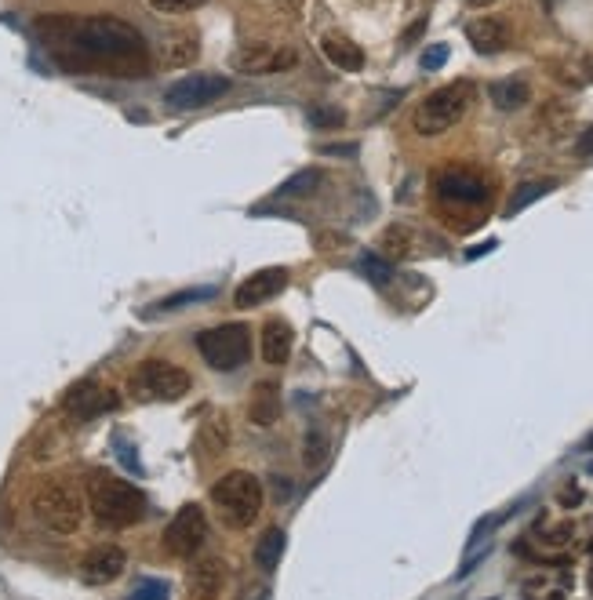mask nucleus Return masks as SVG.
I'll return each instance as SVG.
<instances>
[{"mask_svg": "<svg viewBox=\"0 0 593 600\" xmlns=\"http://www.w3.org/2000/svg\"><path fill=\"white\" fill-rule=\"evenodd\" d=\"M37 37L70 73H113V77H146L150 51L135 26L121 19H70L44 15L37 19Z\"/></svg>", "mask_w": 593, "mask_h": 600, "instance_id": "1", "label": "nucleus"}, {"mask_svg": "<svg viewBox=\"0 0 593 600\" xmlns=\"http://www.w3.org/2000/svg\"><path fill=\"white\" fill-rule=\"evenodd\" d=\"M88 506L102 528H131L146 517V495L113 473H91Z\"/></svg>", "mask_w": 593, "mask_h": 600, "instance_id": "2", "label": "nucleus"}, {"mask_svg": "<svg viewBox=\"0 0 593 600\" xmlns=\"http://www.w3.org/2000/svg\"><path fill=\"white\" fill-rule=\"evenodd\" d=\"M262 484L259 477H252L248 470H230L226 477L219 480L212 488V502L215 510H219L222 524H230V528H252L255 520L262 513Z\"/></svg>", "mask_w": 593, "mask_h": 600, "instance_id": "3", "label": "nucleus"}, {"mask_svg": "<svg viewBox=\"0 0 593 600\" xmlns=\"http://www.w3.org/2000/svg\"><path fill=\"white\" fill-rule=\"evenodd\" d=\"M33 517L41 520L51 535H73L84 520V495L73 480H48L33 499Z\"/></svg>", "mask_w": 593, "mask_h": 600, "instance_id": "4", "label": "nucleus"}, {"mask_svg": "<svg viewBox=\"0 0 593 600\" xmlns=\"http://www.w3.org/2000/svg\"><path fill=\"white\" fill-rule=\"evenodd\" d=\"M470 99H473L470 80H455V84L437 88L433 95H426V99L419 102V110H415L412 117L415 131H419V135H441V131L455 128V124L463 120Z\"/></svg>", "mask_w": 593, "mask_h": 600, "instance_id": "5", "label": "nucleus"}, {"mask_svg": "<svg viewBox=\"0 0 593 600\" xmlns=\"http://www.w3.org/2000/svg\"><path fill=\"white\" fill-rule=\"evenodd\" d=\"M197 350L201 357L219 371H237L244 360L252 357V335L244 324H219L197 335Z\"/></svg>", "mask_w": 593, "mask_h": 600, "instance_id": "6", "label": "nucleus"}, {"mask_svg": "<svg viewBox=\"0 0 593 600\" xmlns=\"http://www.w3.org/2000/svg\"><path fill=\"white\" fill-rule=\"evenodd\" d=\"M131 390H135L139 400H164V404H171V400H182L190 393V375L179 364H171V360L153 357L135 371Z\"/></svg>", "mask_w": 593, "mask_h": 600, "instance_id": "7", "label": "nucleus"}, {"mask_svg": "<svg viewBox=\"0 0 593 600\" xmlns=\"http://www.w3.org/2000/svg\"><path fill=\"white\" fill-rule=\"evenodd\" d=\"M226 91H230V80L219 77V73H193V77L175 80V84L164 91V99H168V106H175V110H204V106L219 102Z\"/></svg>", "mask_w": 593, "mask_h": 600, "instance_id": "8", "label": "nucleus"}, {"mask_svg": "<svg viewBox=\"0 0 593 600\" xmlns=\"http://www.w3.org/2000/svg\"><path fill=\"white\" fill-rule=\"evenodd\" d=\"M204 539H208V517H204L201 506H182L175 517H171V524L164 528V550L171 553V557H193V553L201 550Z\"/></svg>", "mask_w": 593, "mask_h": 600, "instance_id": "9", "label": "nucleus"}, {"mask_svg": "<svg viewBox=\"0 0 593 600\" xmlns=\"http://www.w3.org/2000/svg\"><path fill=\"white\" fill-rule=\"evenodd\" d=\"M62 408H66L70 419L91 422V419H99V415L117 408V393L106 390V386L95 379H84V382H77V386H70V393L62 400Z\"/></svg>", "mask_w": 593, "mask_h": 600, "instance_id": "10", "label": "nucleus"}, {"mask_svg": "<svg viewBox=\"0 0 593 600\" xmlns=\"http://www.w3.org/2000/svg\"><path fill=\"white\" fill-rule=\"evenodd\" d=\"M124 564H128V557H124L121 546H113V542H102V546H95V550L84 553L81 579L88 582V586H106V582L121 579Z\"/></svg>", "mask_w": 593, "mask_h": 600, "instance_id": "11", "label": "nucleus"}, {"mask_svg": "<svg viewBox=\"0 0 593 600\" xmlns=\"http://www.w3.org/2000/svg\"><path fill=\"white\" fill-rule=\"evenodd\" d=\"M437 197H441L444 204H484V200H488V186H484V179L473 175V171L448 168L441 171V179H437Z\"/></svg>", "mask_w": 593, "mask_h": 600, "instance_id": "12", "label": "nucleus"}, {"mask_svg": "<svg viewBox=\"0 0 593 600\" xmlns=\"http://www.w3.org/2000/svg\"><path fill=\"white\" fill-rule=\"evenodd\" d=\"M288 288V270L284 266H270V270H259L252 277L244 280L233 302L241 306V310H252V306H262V302H270L273 295H281Z\"/></svg>", "mask_w": 593, "mask_h": 600, "instance_id": "13", "label": "nucleus"}, {"mask_svg": "<svg viewBox=\"0 0 593 600\" xmlns=\"http://www.w3.org/2000/svg\"><path fill=\"white\" fill-rule=\"evenodd\" d=\"M226 590V564L219 557L197 560L186 575V600H222Z\"/></svg>", "mask_w": 593, "mask_h": 600, "instance_id": "14", "label": "nucleus"}, {"mask_svg": "<svg viewBox=\"0 0 593 600\" xmlns=\"http://www.w3.org/2000/svg\"><path fill=\"white\" fill-rule=\"evenodd\" d=\"M466 40L473 44L477 55H499V51L510 48V26L503 19H495V15H484V19H473L466 26Z\"/></svg>", "mask_w": 593, "mask_h": 600, "instance_id": "15", "label": "nucleus"}, {"mask_svg": "<svg viewBox=\"0 0 593 600\" xmlns=\"http://www.w3.org/2000/svg\"><path fill=\"white\" fill-rule=\"evenodd\" d=\"M292 346H295V331L288 320L273 317L262 324V360L266 364H284V360L292 357Z\"/></svg>", "mask_w": 593, "mask_h": 600, "instance_id": "16", "label": "nucleus"}, {"mask_svg": "<svg viewBox=\"0 0 593 600\" xmlns=\"http://www.w3.org/2000/svg\"><path fill=\"white\" fill-rule=\"evenodd\" d=\"M248 419L255 426H273V422L281 419V386L273 379L259 382L252 390V397H248Z\"/></svg>", "mask_w": 593, "mask_h": 600, "instance_id": "17", "label": "nucleus"}, {"mask_svg": "<svg viewBox=\"0 0 593 600\" xmlns=\"http://www.w3.org/2000/svg\"><path fill=\"white\" fill-rule=\"evenodd\" d=\"M295 62H299V55H295L292 48H284V51H248V55H241V70L244 73H255V77H262V73H284V70H292Z\"/></svg>", "mask_w": 593, "mask_h": 600, "instance_id": "18", "label": "nucleus"}, {"mask_svg": "<svg viewBox=\"0 0 593 600\" xmlns=\"http://www.w3.org/2000/svg\"><path fill=\"white\" fill-rule=\"evenodd\" d=\"M321 48H324V55H328V62H332V66H339V70H346V73L364 70V51L357 48L350 37L328 33V37L321 40Z\"/></svg>", "mask_w": 593, "mask_h": 600, "instance_id": "19", "label": "nucleus"}, {"mask_svg": "<svg viewBox=\"0 0 593 600\" xmlns=\"http://www.w3.org/2000/svg\"><path fill=\"white\" fill-rule=\"evenodd\" d=\"M284 550H288V535H284L281 528H266L259 535V542H255V564H259V571H277V564H281Z\"/></svg>", "mask_w": 593, "mask_h": 600, "instance_id": "20", "label": "nucleus"}, {"mask_svg": "<svg viewBox=\"0 0 593 600\" xmlns=\"http://www.w3.org/2000/svg\"><path fill=\"white\" fill-rule=\"evenodd\" d=\"M488 95H492L495 110H503V113H513V110H521L524 102L532 99V91H528V84H524L521 77H506V80H495L492 88H488Z\"/></svg>", "mask_w": 593, "mask_h": 600, "instance_id": "21", "label": "nucleus"}, {"mask_svg": "<svg viewBox=\"0 0 593 600\" xmlns=\"http://www.w3.org/2000/svg\"><path fill=\"white\" fill-rule=\"evenodd\" d=\"M557 190V182L553 179H535V182H524V186H517L513 190V197H510V204H506V215H521L528 204H535L539 197H546V193H553Z\"/></svg>", "mask_w": 593, "mask_h": 600, "instance_id": "22", "label": "nucleus"}, {"mask_svg": "<svg viewBox=\"0 0 593 600\" xmlns=\"http://www.w3.org/2000/svg\"><path fill=\"white\" fill-rule=\"evenodd\" d=\"M230 444V426L226 419H208L201 430V448H204V459H219L222 451Z\"/></svg>", "mask_w": 593, "mask_h": 600, "instance_id": "23", "label": "nucleus"}, {"mask_svg": "<svg viewBox=\"0 0 593 600\" xmlns=\"http://www.w3.org/2000/svg\"><path fill=\"white\" fill-rule=\"evenodd\" d=\"M201 299H215V288H186V291H175L168 299H161L153 306L150 313H168V310H179V306H190V302H201Z\"/></svg>", "mask_w": 593, "mask_h": 600, "instance_id": "24", "label": "nucleus"}, {"mask_svg": "<svg viewBox=\"0 0 593 600\" xmlns=\"http://www.w3.org/2000/svg\"><path fill=\"white\" fill-rule=\"evenodd\" d=\"M317 182H321V171H299L295 179H288L281 186V197H302V193H310Z\"/></svg>", "mask_w": 593, "mask_h": 600, "instance_id": "25", "label": "nucleus"}, {"mask_svg": "<svg viewBox=\"0 0 593 600\" xmlns=\"http://www.w3.org/2000/svg\"><path fill=\"white\" fill-rule=\"evenodd\" d=\"M306 120H310V128H342V110H332V106H313L310 113H306Z\"/></svg>", "mask_w": 593, "mask_h": 600, "instance_id": "26", "label": "nucleus"}, {"mask_svg": "<svg viewBox=\"0 0 593 600\" xmlns=\"http://www.w3.org/2000/svg\"><path fill=\"white\" fill-rule=\"evenodd\" d=\"M361 270L368 280H375V284H390V262H382L379 255H364L361 259Z\"/></svg>", "mask_w": 593, "mask_h": 600, "instance_id": "27", "label": "nucleus"}, {"mask_svg": "<svg viewBox=\"0 0 593 600\" xmlns=\"http://www.w3.org/2000/svg\"><path fill=\"white\" fill-rule=\"evenodd\" d=\"M328 459V437L324 433H310L306 437V466H321Z\"/></svg>", "mask_w": 593, "mask_h": 600, "instance_id": "28", "label": "nucleus"}, {"mask_svg": "<svg viewBox=\"0 0 593 600\" xmlns=\"http://www.w3.org/2000/svg\"><path fill=\"white\" fill-rule=\"evenodd\" d=\"M408 230H401V226H390V230L382 233V244H386V251L390 255H408Z\"/></svg>", "mask_w": 593, "mask_h": 600, "instance_id": "29", "label": "nucleus"}, {"mask_svg": "<svg viewBox=\"0 0 593 600\" xmlns=\"http://www.w3.org/2000/svg\"><path fill=\"white\" fill-rule=\"evenodd\" d=\"M153 11H161V15H182V11H193L208 4V0H150Z\"/></svg>", "mask_w": 593, "mask_h": 600, "instance_id": "30", "label": "nucleus"}, {"mask_svg": "<svg viewBox=\"0 0 593 600\" xmlns=\"http://www.w3.org/2000/svg\"><path fill=\"white\" fill-rule=\"evenodd\" d=\"M419 62H423V70H426V73L441 70L444 62H448V48H444V44H433V48L423 51V59H419Z\"/></svg>", "mask_w": 593, "mask_h": 600, "instance_id": "31", "label": "nucleus"}, {"mask_svg": "<svg viewBox=\"0 0 593 600\" xmlns=\"http://www.w3.org/2000/svg\"><path fill=\"white\" fill-rule=\"evenodd\" d=\"M135 600H168V586L164 582H139L135 586Z\"/></svg>", "mask_w": 593, "mask_h": 600, "instance_id": "32", "label": "nucleus"}, {"mask_svg": "<svg viewBox=\"0 0 593 600\" xmlns=\"http://www.w3.org/2000/svg\"><path fill=\"white\" fill-rule=\"evenodd\" d=\"M575 153H579V157H593V128H586L583 135H579V142H575Z\"/></svg>", "mask_w": 593, "mask_h": 600, "instance_id": "33", "label": "nucleus"}, {"mask_svg": "<svg viewBox=\"0 0 593 600\" xmlns=\"http://www.w3.org/2000/svg\"><path fill=\"white\" fill-rule=\"evenodd\" d=\"M568 535H572V524H561L557 531H550V535H543L550 546H561V542H568Z\"/></svg>", "mask_w": 593, "mask_h": 600, "instance_id": "34", "label": "nucleus"}, {"mask_svg": "<svg viewBox=\"0 0 593 600\" xmlns=\"http://www.w3.org/2000/svg\"><path fill=\"white\" fill-rule=\"evenodd\" d=\"M495 248H499V240H484V244H481V248H470V251H466V259H481V255H488V251H495Z\"/></svg>", "mask_w": 593, "mask_h": 600, "instance_id": "35", "label": "nucleus"}, {"mask_svg": "<svg viewBox=\"0 0 593 600\" xmlns=\"http://www.w3.org/2000/svg\"><path fill=\"white\" fill-rule=\"evenodd\" d=\"M423 30H426V22H415L412 30L404 33V44H415V37H419V33H423Z\"/></svg>", "mask_w": 593, "mask_h": 600, "instance_id": "36", "label": "nucleus"}, {"mask_svg": "<svg viewBox=\"0 0 593 600\" xmlns=\"http://www.w3.org/2000/svg\"><path fill=\"white\" fill-rule=\"evenodd\" d=\"M466 4H473V8H488V4H495V0H466Z\"/></svg>", "mask_w": 593, "mask_h": 600, "instance_id": "37", "label": "nucleus"}, {"mask_svg": "<svg viewBox=\"0 0 593 600\" xmlns=\"http://www.w3.org/2000/svg\"><path fill=\"white\" fill-rule=\"evenodd\" d=\"M583 451H593V433H590V437L583 440Z\"/></svg>", "mask_w": 593, "mask_h": 600, "instance_id": "38", "label": "nucleus"}, {"mask_svg": "<svg viewBox=\"0 0 593 600\" xmlns=\"http://www.w3.org/2000/svg\"><path fill=\"white\" fill-rule=\"evenodd\" d=\"M590 590H593V571H590Z\"/></svg>", "mask_w": 593, "mask_h": 600, "instance_id": "39", "label": "nucleus"}, {"mask_svg": "<svg viewBox=\"0 0 593 600\" xmlns=\"http://www.w3.org/2000/svg\"><path fill=\"white\" fill-rule=\"evenodd\" d=\"M546 4H553V0H546Z\"/></svg>", "mask_w": 593, "mask_h": 600, "instance_id": "40", "label": "nucleus"}]
</instances>
